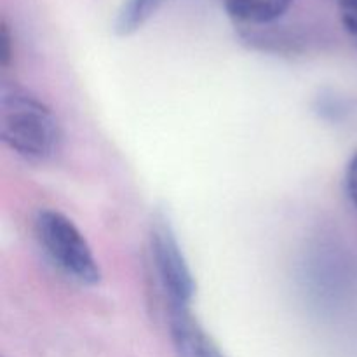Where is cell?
Instances as JSON below:
<instances>
[{
  "mask_svg": "<svg viewBox=\"0 0 357 357\" xmlns=\"http://www.w3.org/2000/svg\"><path fill=\"white\" fill-rule=\"evenodd\" d=\"M167 0H124L115 17V33L129 37L142 30Z\"/></svg>",
  "mask_w": 357,
  "mask_h": 357,
  "instance_id": "cell-6",
  "label": "cell"
},
{
  "mask_svg": "<svg viewBox=\"0 0 357 357\" xmlns=\"http://www.w3.org/2000/svg\"><path fill=\"white\" fill-rule=\"evenodd\" d=\"M10 56H13V40H10L9 26H7L6 20H3L2 21V33H0V59H2L3 66L9 63Z\"/></svg>",
  "mask_w": 357,
  "mask_h": 357,
  "instance_id": "cell-9",
  "label": "cell"
},
{
  "mask_svg": "<svg viewBox=\"0 0 357 357\" xmlns=\"http://www.w3.org/2000/svg\"><path fill=\"white\" fill-rule=\"evenodd\" d=\"M35 234L51 264L66 279L87 288L100 284L101 268L93 248L68 216L56 209H40Z\"/></svg>",
  "mask_w": 357,
  "mask_h": 357,
  "instance_id": "cell-2",
  "label": "cell"
},
{
  "mask_svg": "<svg viewBox=\"0 0 357 357\" xmlns=\"http://www.w3.org/2000/svg\"><path fill=\"white\" fill-rule=\"evenodd\" d=\"M0 138L30 164H47L63 149L65 132L58 115L44 100L20 84L0 87Z\"/></svg>",
  "mask_w": 357,
  "mask_h": 357,
  "instance_id": "cell-1",
  "label": "cell"
},
{
  "mask_svg": "<svg viewBox=\"0 0 357 357\" xmlns=\"http://www.w3.org/2000/svg\"><path fill=\"white\" fill-rule=\"evenodd\" d=\"M150 253L153 271L169 307H192L195 296V278L183 250L166 218L157 216L150 229Z\"/></svg>",
  "mask_w": 357,
  "mask_h": 357,
  "instance_id": "cell-3",
  "label": "cell"
},
{
  "mask_svg": "<svg viewBox=\"0 0 357 357\" xmlns=\"http://www.w3.org/2000/svg\"><path fill=\"white\" fill-rule=\"evenodd\" d=\"M345 188H347V195L351 197L352 204L357 208V152L351 157L347 164V171H345Z\"/></svg>",
  "mask_w": 357,
  "mask_h": 357,
  "instance_id": "cell-8",
  "label": "cell"
},
{
  "mask_svg": "<svg viewBox=\"0 0 357 357\" xmlns=\"http://www.w3.org/2000/svg\"><path fill=\"white\" fill-rule=\"evenodd\" d=\"M344 30L357 45V0H337Z\"/></svg>",
  "mask_w": 357,
  "mask_h": 357,
  "instance_id": "cell-7",
  "label": "cell"
},
{
  "mask_svg": "<svg viewBox=\"0 0 357 357\" xmlns=\"http://www.w3.org/2000/svg\"><path fill=\"white\" fill-rule=\"evenodd\" d=\"M291 2L293 0H222V6L237 23L261 26L284 16Z\"/></svg>",
  "mask_w": 357,
  "mask_h": 357,
  "instance_id": "cell-5",
  "label": "cell"
},
{
  "mask_svg": "<svg viewBox=\"0 0 357 357\" xmlns=\"http://www.w3.org/2000/svg\"><path fill=\"white\" fill-rule=\"evenodd\" d=\"M167 326L176 357H227L192 307H169Z\"/></svg>",
  "mask_w": 357,
  "mask_h": 357,
  "instance_id": "cell-4",
  "label": "cell"
}]
</instances>
